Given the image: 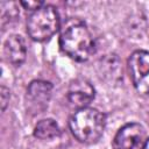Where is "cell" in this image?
Returning <instances> with one entry per match:
<instances>
[{"label": "cell", "mask_w": 149, "mask_h": 149, "mask_svg": "<svg viewBox=\"0 0 149 149\" xmlns=\"http://www.w3.org/2000/svg\"><path fill=\"white\" fill-rule=\"evenodd\" d=\"M3 54L6 59L17 66L21 65L27 57V44L21 35H10L3 44Z\"/></svg>", "instance_id": "ba28073f"}, {"label": "cell", "mask_w": 149, "mask_h": 149, "mask_svg": "<svg viewBox=\"0 0 149 149\" xmlns=\"http://www.w3.org/2000/svg\"><path fill=\"white\" fill-rule=\"evenodd\" d=\"M106 126V116L92 107L76 111L69 120V128L76 140L85 144H92L100 140Z\"/></svg>", "instance_id": "7a4b0ae2"}, {"label": "cell", "mask_w": 149, "mask_h": 149, "mask_svg": "<svg viewBox=\"0 0 149 149\" xmlns=\"http://www.w3.org/2000/svg\"><path fill=\"white\" fill-rule=\"evenodd\" d=\"M20 5H21L24 9L34 12V10L41 8V7L44 5V2H42V1H21Z\"/></svg>", "instance_id": "30bf717a"}, {"label": "cell", "mask_w": 149, "mask_h": 149, "mask_svg": "<svg viewBox=\"0 0 149 149\" xmlns=\"http://www.w3.org/2000/svg\"><path fill=\"white\" fill-rule=\"evenodd\" d=\"M61 134L58 123L52 119H43L38 121L34 128V135L40 140H51Z\"/></svg>", "instance_id": "9c48e42d"}, {"label": "cell", "mask_w": 149, "mask_h": 149, "mask_svg": "<svg viewBox=\"0 0 149 149\" xmlns=\"http://www.w3.org/2000/svg\"><path fill=\"white\" fill-rule=\"evenodd\" d=\"M128 71L135 90L140 94H149V51H134L128 59Z\"/></svg>", "instance_id": "277c9868"}, {"label": "cell", "mask_w": 149, "mask_h": 149, "mask_svg": "<svg viewBox=\"0 0 149 149\" xmlns=\"http://www.w3.org/2000/svg\"><path fill=\"white\" fill-rule=\"evenodd\" d=\"M144 149H149V139H147L146 144H144Z\"/></svg>", "instance_id": "7c38bea8"}, {"label": "cell", "mask_w": 149, "mask_h": 149, "mask_svg": "<svg viewBox=\"0 0 149 149\" xmlns=\"http://www.w3.org/2000/svg\"><path fill=\"white\" fill-rule=\"evenodd\" d=\"M61 27V19L57 9L51 5H43L31 12L27 20V33L29 37L37 42H43L52 37Z\"/></svg>", "instance_id": "3957f363"}, {"label": "cell", "mask_w": 149, "mask_h": 149, "mask_svg": "<svg viewBox=\"0 0 149 149\" xmlns=\"http://www.w3.org/2000/svg\"><path fill=\"white\" fill-rule=\"evenodd\" d=\"M147 137L142 125L130 122L122 126L114 136L113 149H144Z\"/></svg>", "instance_id": "8992f818"}, {"label": "cell", "mask_w": 149, "mask_h": 149, "mask_svg": "<svg viewBox=\"0 0 149 149\" xmlns=\"http://www.w3.org/2000/svg\"><path fill=\"white\" fill-rule=\"evenodd\" d=\"M52 85L45 80H33L27 87L26 92V108L27 112L37 115L43 113L51 98Z\"/></svg>", "instance_id": "5b68a950"}, {"label": "cell", "mask_w": 149, "mask_h": 149, "mask_svg": "<svg viewBox=\"0 0 149 149\" xmlns=\"http://www.w3.org/2000/svg\"><path fill=\"white\" fill-rule=\"evenodd\" d=\"M61 50L77 62L87 61L95 50L93 36L81 22L68 24L59 36Z\"/></svg>", "instance_id": "6da1fadb"}, {"label": "cell", "mask_w": 149, "mask_h": 149, "mask_svg": "<svg viewBox=\"0 0 149 149\" xmlns=\"http://www.w3.org/2000/svg\"><path fill=\"white\" fill-rule=\"evenodd\" d=\"M0 97H1V111H5L6 109V106L9 101V90L5 86H1V93H0Z\"/></svg>", "instance_id": "8fae6325"}, {"label": "cell", "mask_w": 149, "mask_h": 149, "mask_svg": "<svg viewBox=\"0 0 149 149\" xmlns=\"http://www.w3.org/2000/svg\"><path fill=\"white\" fill-rule=\"evenodd\" d=\"M95 91L92 84L85 78H77L72 80L68 90V101L71 106L80 109L87 107L94 99Z\"/></svg>", "instance_id": "52a82bcc"}]
</instances>
